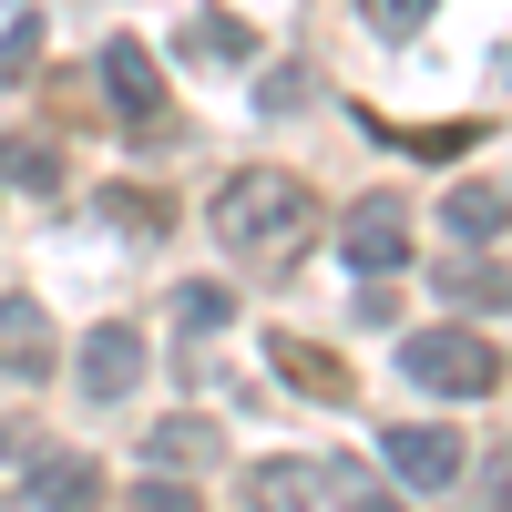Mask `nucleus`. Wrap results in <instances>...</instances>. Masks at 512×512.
I'll return each instance as SVG.
<instances>
[{"mask_svg": "<svg viewBox=\"0 0 512 512\" xmlns=\"http://www.w3.org/2000/svg\"><path fill=\"white\" fill-rule=\"evenodd\" d=\"M338 256H349L359 277H400L410 267V205L400 195H359L349 226H338Z\"/></svg>", "mask_w": 512, "mask_h": 512, "instance_id": "obj_4", "label": "nucleus"}, {"mask_svg": "<svg viewBox=\"0 0 512 512\" xmlns=\"http://www.w3.org/2000/svg\"><path fill=\"white\" fill-rule=\"evenodd\" d=\"M21 502H41V512L103 502V461H82V451H21Z\"/></svg>", "mask_w": 512, "mask_h": 512, "instance_id": "obj_7", "label": "nucleus"}, {"mask_svg": "<svg viewBox=\"0 0 512 512\" xmlns=\"http://www.w3.org/2000/svg\"><path fill=\"white\" fill-rule=\"evenodd\" d=\"M256 103H267V113H297V103H308V72H297V62H277L267 82H256Z\"/></svg>", "mask_w": 512, "mask_h": 512, "instance_id": "obj_18", "label": "nucleus"}, {"mask_svg": "<svg viewBox=\"0 0 512 512\" xmlns=\"http://www.w3.org/2000/svg\"><path fill=\"white\" fill-rule=\"evenodd\" d=\"M0 451H21V431H11V420H0Z\"/></svg>", "mask_w": 512, "mask_h": 512, "instance_id": "obj_22", "label": "nucleus"}, {"mask_svg": "<svg viewBox=\"0 0 512 512\" xmlns=\"http://www.w3.org/2000/svg\"><path fill=\"white\" fill-rule=\"evenodd\" d=\"M482 502H512V441H502V451L482 461Z\"/></svg>", "mask_w": 512, "mask_h": 512, "instance_id": "obj_21", "label": "nucleus"}, {"mask_svg": "<svg viewBox=\"0 0 512 512\" xmlns=\"http://www.w3.org/2000/svg\"><path fill=\"white\" fill-rule=\"evenodd\" d=\"M441 226H451L461 246H492V236L512 226V175H461V185L441 195Z\"/></svg>", "mask_w": 512, "mask_h": 512, "instance_id": "obj_9", "label": "nucleus"}, {"mask_svg": "<svg viewBox=\"0 0 512 512\" xmlns=\"http://www.w3.org/2000/svg\"><path fill=\"white\" fill-rule=\"evenodd\" d=\"M236 318V297L216 287V277H195V287H175V328H226Z\"/></svg>", "mask_w": 512, "mask_h": 512, "instance_id": "obj_15", "label": "nucleus"}, {"mask_svg": "<svg viewBox=\"0 0 512 512\" xmlns=\"http://www.w3.org/2000/svg\"><path fill=\"white\" fill-rule=\"evenodd\" d=\"M379 451H390V472H400L410 492H451V482H461V461H472L451 420H400V431L379 441Z\"/></svg>", "mask_w": 512, "mask_h": 512, "instance_id": "obj_5", "label": "nucleus"}, {"mask_svg": "<svg viewBox=\"0 0 512 512\" xmlns=\"http://www.w3.org/2000/svg\"><path fill=\"white\" fill-rule=\"evenodd\" d=\"M400 379L431 400H482V390H502V349L472 328H420V338H400Z\"/></svg>", "mask_w": 512, "mask_h": 512, "instance_id": "obj_2", "label": "nucleus"}, {"mask_svg": "<svg viewBox=\"0 0 512 512\" xmlns=\"http://www.w3.org/2000/svg\"><path fill=\"white\" fill-rule=\"evenodd\" d=\"M308 226H318V195L297 185V175H277V164L216 185V236H226L236 256H297V246H308Z\"/></svg>", "mask_w": 512, "mask_h": 512, "instance_id": "obj_1", "label": "nucleus"}, {"mask_svg": "<svg viewBox=\"0 0 512 512\" xmlns=\"http://www.w3.org/2000/svg\"><path fill=\"white\" fill-rule=\"evenodd\" d=\"M277 369L297 379V390H318V400H349V369H338L328 349H308V338H277Z\"/></svg>", "mask_w": 512, "mask_h": 512, "instance_id": "obj_13", "label": "nucleus"}, {"mask_svg": "<svg viewBox=\"0 0 512 512\" xmlns=\"http://www.w3.org/2000/svg\"><path fill=\"white\" fill-rule=\"evenodd\" d=\"M52 318H41L31 308V297H0V379H21V390H31V379H52Z\"/></svg>", "mask_w": 512, "mask_h": 512, "instance_id": "obj_10", "label": "nucleus"}, {"mask_svg": "<svg viewBox=\"0 0 512 512\" xmlns=\"http://www.w3.org/2000/svg\"><path fill=\"white\" fill-rule=\"evenodd\" d=\"M431 287L451 297V308H512V277L492 267V256H441V267H431Z\"/></svg>", "mask_w": 512, "mask_h": 512, "instance_id": "obj_11", "label": "nucleus"}, {"mask_svg": "<svg viewBox=\"0 0 512 512\" xmlns=\"http://www.w3.org/2000/svg\"><path fill=\"white\" fill-rule=\"evenodd\" d=\"M431 11H441V0H359V21H369L379 41H420V31H431Z\"/></svg>", "mask_w": 512, "mask_h": 512, "instance_id": "obj_14", "label": "nucleus"}, {"mask_svg": "<svg viewBox=\"0 0 512 512\" xmlns=\"http://www.w3.org/2000/svg\"><path fill=\"white\" fill-rule=\"evenodd\" d=\"M103 93H113V113L134 123V134H154V123H164V72H154V52H144L134 31L103 41Z\"/></svg>", "mask_w": 512, "mask_h": 512, "instance_id": "obj_6", "label": "nucleus"}, {"mask_svg": "<svg viewBox=\"0 0 512 512\" xmlns=\"http://www.w3.org/2000/svg\"><path fill=\"white\" fill-rule=\"evenodd\" d=\"M31 62H41V21H31V11H21V21H11V31H0V82H21V72H31Z\"/></svg>", "mask_w": 512, "mask_h": 512, "instance_id": "obj_17", "label": "nucleus"}, {"mask_svg": "<svg viewBox=\"0 0 512 512\" xmlns=\"http://www.w3.org/2000/svg\"><path fill=\"white\" fill-rule=\"evenodd\" d=\"M246 492L256 502H349V512H390V492H379V472L369 461H256L246 472Z\"/></svg>", "mask_w": 512, "mask_h": 512, "instance_id": "obj_3", "label": "nucleus"}, {"mask_svg": "<svg viewBox=\"0 0 512 512\" xmlns=\"http://www.w3.org/2000/svg\"><path fill=\"white\" fill-rule=\"evenodd\" d=\"M195 52H216V62H236V52H246V31H236V21H205V31H195Z\"/></svg>", "mask_w": 512, "mask_h": 512, "instance_id": "obj_19", "label": "nucleus"}, {"mask_svg": "<svg viewBox=\"0 0 512 512\" xmlns=\"http://www.w3.org/2000/svg\"><path fill=\"white\" fill-rule=\"evenodd\" d=\"M123 502H134V512H185V492H175V482H134Z\"/></svg>", "mask_w": 512, "mask_h": 512, "instance_id": "obj_20", "label": "nucleus"}, {"mask_svg": "<svg viewBox=\"0 0 512 512\" xmlns=\"http://www.w3.org/2000/svg\"><path fill=\"white\" fill-rule=\"evenodd\" d=\"M72 379H82V390H93V400H123V390H134V379H144V338L123 328V318H103L93 338H82Z\"/></svg>", "mask_w": 512, "mask_h": 512, "instance_id": "obj_8", "label": "nucleus"}, {"mask_svg": "<svg viewBox=\"0 0 512 512\" xmlns=\"http://www.w3.org/2000/svg\"><path fill=\"white\" fill-rule=\"evenodd\" d=\"M154 461H185V472H195V461H216V431H205V420H164V431H154Z\"/></svg>", "mask_w": 512, "mask_h": 512, "instance_id": "obj_16", "label": "nucleus"}, {"mask_svg": "<svg viewBox=\"0 0 512 512\" xmlns=\"http://www.w3.org/2000/svg\"><path fill=\"white\" fill-rule=\"evenodd\" d=\"M0 185H11V195H52L62 185V154L41 134H0Z\"/></svg>", "mask_w": 512, "mask_h": 512, "instance_id": "obj_12", "label": "nucleus"}]
</instances>
